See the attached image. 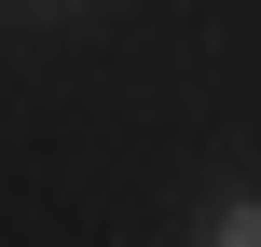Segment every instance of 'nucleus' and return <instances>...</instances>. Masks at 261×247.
Here are the masks:
<instances>
[{
  "label": "nucleus",
  "instance_id": "f257e3e1",
  "mask_svg": "<svg viewBox=\"0 0 261 247\" xmlns=\"http://www.w3.org/2000/svg\"><path fill=\"white\" fill-rule=\"evenodd\" d=\"M206 247H261V193H234V206L206 220Z\"/></svg>",
  "mask_w": 261,
  "mask_h": 247
}]
</instances>
